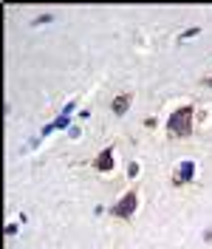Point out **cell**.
I'll return each mask as SVG.
<instances>
[{
    "label": "cell",
    "instance_id": "cell-1",
    "mask_svg": "<svg viewBox=\"0 0 212 249\" xmlns=\"http://www.w3.org/2000/svg\"><path fill=\"white\" fill-rule=\"evenodd\" d=\"M193 119H195V108L193 105H181L170 113L167 119V130L176 136V139H190L193 136Z\"/></svg>",
    "mask_w": 212,
    "mask_h": 249
},
{
    "label": "cell",
    "instance_id": "cell-2",
    "mask_svg": "<svg viewBox=\"0 0 212 249\" xmlns=\"http://www.w3.org/2000/svg\"><path fill=\"white\" fill-rule=\"evenodd\" d=\"M136 207H139V196H136V190H127V193L122 196L119 201L110 207V213H113L116 218H122V221H127V218H133Z\"/></svg>",
    "mask_w": 212,
    "mask_h": 249
},
{
    "label": "cell",
    "instance_id": "cell-3",
    "mask_svg": "<svg viewBox=\"0 0 212 249\" xmlns=\"http://www.w3.org/2000/svg\"><path fill=\"white\" fill-rule=\"evenodd\" d=\"M193 178H195V161L193 159H184L181 164H178V170H176V176H173V184L184 187V184H190Z\"/></svg>",
    "mask_w": 212,
    "mask_h": 249
},
{
    "label": "cell",
    "instance_id": "cell-4",
    "mask_svg": "<svg viewBox=\"0 0 212 249\" xmlns=\"http://www.w3.org/2000/svg\"><path fill=\"white\" fill-rule=\"evenodd\" d=\"M93 170H99V173H110L113 170V147H105L102 153L93 159Z\"/></svg>",
    "mask_w": 212,
    "mask_h": 249
},
{
    "label": "cell",
    "instance_id": "cell-5",
    "mask_svg": "<svg viewBox=\"0 0 212 249\" xmlns=\"http://www.w3.org/2000/svg\"><path fill=\"white\" fill-rule=\"evenodd\" d=\"M130 102H133V93L130 91H124V93H119V96H116V99H113V102H110V110H113V113H127V108H130Z\"/></svg>",
    "mask_w": 212,
    "mask_h": 249
},
{
    "label": "cell",
    "instance_id": "cell-6",
    "mask_svg": "<svg viewBox=\"0 0 212 249\" xmlns=\"http://www.w3.org/2000/svg\"><path fill=\"white\" fill-rule=\"evenodd\" d=\"M198 34H201V29H187V31H181V34H178V43H184V40H190V37H198Z\"/></svg>",
    "mask_w": 212,
    "mask_h": 249
},
{
    "label": "cell",
    "instance_id": "cell-7",
    "mask_svg": "<svg viewBox=\"0 0 212 249\" xmlns=\"http://www.w3.org/2000/svg\"><path fill=\"white\" fill-rule=\"evenodd\" d=\"M127 176H130V178H136V176H139V164H136V161H130V164H127Z\"/></svg>",
    "mask_w": 212,
    "mask_h": 249
},
{
    "label": "cell",
    "instance_id": "cell-8",
    "mask_svg": "<svg viewBox=\"0 0 212 249\" xmlns=\"http://www.w3.org/2000/svg\"><path fill=\"white\" fill-rule=\"evenodd\" d=\"M43 23H51V15H43V17H37L31 26H43Z\"/></svg>",
    "mask_w": 212,
    "mask_h": 249
},
{
    "label": "cell",
    "instance_id": "cell-9",
    "mask_svg": "<svg viewBox=\"0 0 212 249\" xmlns=\"http://www.w3.org/2000/svg\"><path fill=\"white\" fill-rule=\"evenodd\" d=\"M3 232H6V235H15L17 232V224H6V227H3Z\"/></svg>",
    "mask_w": 212,
    "mask_h": 249
},
{
    "label": "cell",
    "instance_id": "cell-10",
    "mask_svg": "<svg viewBox=\"0 0 212 249\" xmlns=\"http://www.w3.org/2000/svg\"><path fill=\"white\" fill-rule=\"evenodd\" d=\"M68 133H71V139H79V136H82V130H79V127H71Z\"/></svg>",
    "mask_w": 212,
    "mask_h": 249
},
{
    "label": "cell",
    "instance_id": "cell-11",
    "mask_svg": "<svg viewBox=\"0 0 212 249\" xmlns=\"http://www.w3.org/2000/svg\"><path fill=\"white\" fill-rule=\"evenodd\" d=\"M204 241H212V230H207V232H204Z\"/></svg>",
    "mask_w": 212,
    "mask_h": 249
},
{
    "label": "cell",
    "instance_id": "cell-12",
    "mask_svg": "<svg viewBox=\"0 0 212 249\" xmlns=\"http://www.w3.org/2000/svg\"><path fill=\"white\" fill-rule=\"evenodd\" d=\"M204 82H207V85H210V88H212V77H210V79H204Z\"/></svg>",
    "mask_w": 212,
    "mask_h": 249
}]
</instances>
